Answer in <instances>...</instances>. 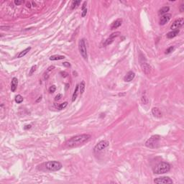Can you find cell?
I'll list each match as a JSON object with an SVG mask.
<instances>
[{"label":"cell","instance_id":"6da1fadb","mask_svg":"<svg viewBox=\"0 0 184 184\" xmlns=\"http://www.w3.org/2000/svg\"><path fill=\"white\" fill-rule=\"evenodd\" d=\"M91 136L88 134H81L76 136H74L71 137L70 139L68 140L65 145L68 148H72V147H76L80 145H83L84 143L87 142L90 139Z\"/></svg>","mask_w":184,"mask_h":184},{"label":"cell","instance_id":"7a4b0ae2","mask_svg":"<svg viewBox=\"0 0 184 184\" xmlns=\"http://www.w3.org/2000/svg\"><path fill=\"white\" fill-rule=\"evenodd\" d=\"M170 170V165L166 162H161L153 168V172L156 174H164L168 173Z\"/></svg>","mask_w":184,"mask_h":184},{"label":"cell","instance_id":"3957f363","mask_svg":"<svg viewBox=\"0 0 184 184\" xmlns=\"http://www.w3.org/2000/svg\"><path fill=\"white\" fill-rule=\"evenodd\" d=\"M160 136L158 135L151 136L145 142V146L149 148H157L159 146V142L160 140Z\"/></svg>","mask_w":184,"mask_h":184},{"label":"cell","instance_id":"277c9868","mask_svg":"<svg viewBox=\"0 0 184 184\" xmlns=\"http://www.w3.org/2000/svg\"><path fill=\"white\" fill-rule=\"evenodd\" d=\"M45 167L49 171H58L62 168L63 165L58 161H48L45 163Z\"/></svg>","mask_w":184,"mask_h":184},{"label":"cell","instance_id":"5b68a950","mask_svg":"<svg viewBox=\"0 0 184 184\" xmlns=\"http://www.w3.org/2000/svg\"><path fill=\"white\" fill-rule=\"evenodd\" d=\"M78 50H79V52H80L81 56L83 57V58L84 60H87V58H88L87 49H86L85 40L83 38L81 39L78 42Z\"/></svg>","mask_w":184,"mask_h":184},{"label":"cell","instance_id":"8992f818","mask_svg":"<svg viewBox=\"0 0 184 184\" xmlns=\"http://www.w3.org/2000/svg\"><path fill=\"white\" fill-rule=\"evenodd\" d=\"M109 143L108 141H107V140H102V141H100L99 143H97L96 145V146L94 148V152H100V151L106 149L109 146Z\"/></svg>","mask_w":184,"mask_h":184},{"label":"cell","instance_id":"52a82bcc","mask_svg":"<svg viewBox=\"0 0 184 184\" xmlns=\"http://www.w3.org/2000/svg\"><path fill=\"white\" fill-rule=\"evenodd\" d=\"M120 35H121V32H115L112 33V34L104 41V43H103V46L105 47V46H107V45H109L112 44V43L114 42V39H115L116 38H117L118 36H119Z\"/></svg>","mask_w":184,"mask_h":184},{"label":"cell","instance_id":"ba28073f","mask_svg":"<svg viewBox=\"0 0 184 184\" xmlns=\"http://www.w3.org/2000/svg\"><path fill=\"white\" fill-rule=\"evenodd\" d=\"M184 24V19L183 18H178L176 20L174 21V22L170 26V29L172 30H178L180 27H181Z\"/></svg>","mask_w":184,"mask_h":184},{"label":"cell","instance_id":"9c48e42d","mask_svg":"<svg viewBox=\"0 0 184 184\" xmlns=\"http://www.w3.org/2000/svg\"><path fill=\"white\" fill-rule=\"evenodd\" d=\"M154 183H173V180L167 176H163V177H160V178H157L154 180Z\"/></svg>","mask_w":184,"mask_h":184},{"label":"cell","instance_id":"30bf717a","mask_svg":"<svg viewBox=\"0 0 184 184\" xmlns=\"http://www.w3.org/2000/svg\"><path fill=\"white\" fill-rule=\"evenodd\" d=\"M171 18V15L169 13H167L162 16H161L160 19V25H165L167 22H169V20Z\"/></svg>","mask_w":184,"mask_h":184},{"label":"cell","instance_id":"8fae6325","mask_svg":"<svg viewBox=\"0 0 184 184\" xmlns=\"http://www.w3.org/2000/svg\"><path fill=\"white\" fill-rule=\"evenodd\" d=\"M141 68H142V70L143 71V73L146 75H149L150 73H151V70H152V68L151 66L147 63H142L141 64Z\"/></svg>","mask_w":184,"mask_h":184},{"label":"cell","instance_id":"7c38bea8","mask_svg":"<svg viewBox=\"0 0 184 184\" xmlns=\"http://www.w3.org/2000/svg\"><path fill=\"white\" fill-rule=\"evenodd\" d=\"M135 77V73L133 71H129L126 74V76L124 77V81L125 82H130L134 79Z\"/></svg>","mask_w":184,"mask_h":184},{"label":"cell","instance_id":"4fadbf2b","mask_svg":"<svg viewBox=\"0 0 184 184\" xmlns=\"http://www.w3.org/2000/svg\"><path fill=\"white\" fill-rule=\"evenodd\" d=\"M122 19H117L114 22H112V24L111 25V30H115L118 27H119L122 25Z\"/></svg>","mask_w":184,"mask_h":184},{"label":"cell","instance_id":"5bb4252c","mask_svg":"<svg viewBox=\"0 0 184 184\" xmlns=\"http://www.w3.org/2000/svg\"><path fill=\"white\" fill-rule=\"evenodd\" d=\"M17 85H18V80L17 78L14 77L12 79V82H11V91L12 92H15L16 91Z\"/></svg>","mask_w":184,"mask_h":184},{"label":"cell","instance_id":"9a60e30c","mask_svg":"<svg viewBox=\"0 0 184 184\" xmlns=\"http://www.w3.org/2000/svg\"><path fill=\"white\" fill-rule=\"evenodd\" d=\"M152 114L155 117L157 118H160L162 117V113L157 107H153L152 109Z\"/></svg>","mask_w":184,"mask_h":184},{"label":"cell","instance_id":"2e32d148","mask_svg":"<svg viewBox=\"0 0 184 184\" xmlns=\"http://www.w3.org/2000/svg\"><path fill=\"white\" fill-rule=\"evenodd\" d=\"M180 32V30H172L171 32H168L167 35H166V37L168 39H172L175 37H176Z\"/></svg>","mask_w":184,"mask_h":184},{"label":"cell","instance_id":"e0dca14e","mask_svg":"<svg viewBox=\"0 0 184 184\" xmlns=\"http://www.w3.org/2000/svg\"><path fill=\"white\" fill-rule=\"evenodd\" d=\"M170 10V7H162L161 9H160V10L158 11V15L160 16V15H164L165 14L168 13V12Z\"/></svg>","mask_w":184,"mask_h":184},{"label":"cell","instance_id":"ac0fdd59","mask_svg":"<svg viewBox=\"0 0 184 184\" xmlns=\"http://www.w3.org/2000/svg\"><path fill=\"white\" fill-rule=\"evenodd\" d=\"M78 90H79V85H76V88L74 90V92L73 94V96H72V102H75V100L76 99L77 97H78Z\"/></svg>","mask_w":184,"mask_h":184},{"label":"cell","instance_id":"d6986e66","mask_svg":"<svg viewBox=\"0 0 184 184\" xmlns=\"http://www.w3.org/2000/svg\"><path fill=\"white\" fill-rule=\"evenodd\" d=\"M31 50V48L30 47H29V48H27L26 49H25L24 50H22V51H21L18 55H17V58H22V57H24L26 54H27L28 53V52L30 51Z\"/></svg>","mask_w":184,"mask_h":184},{"label":"cell","instance_id":"ffe728a7","mask_svg":"<svg viewBox=\"0 0 184 184\" xmlns=\"http://www.w3.org/2000/svg\"><path fill=\"white\" fill-rule=\"evenodd\" d=\"M86 5H87V2L85 1L82 5V13H81V17H84L86 16L87 14V8H86Z\"/></svg>","mask_w":184,"mask_h":184},{"label":"cell","instance_id":"44dd1931","mask_svg":"<svg viewBox=\"0 0 184 184\" xmlns=\"http://www.w3.org/2000/svg\"><path fill=\"white\" fill-rule=\"evenodd\" d=\"M64 58H65V56L60 55H54L50 57V60H63Z\"/></svg>","mask_w":184,"mask_h":184},{"label":"cell","instance_id":"7402d4cb","mask_svg":"<svg viewBox=\"0 0 184 184\" xmlns=\"http://www.w3.org/2000/svg\"><path fill=\"white\" fill-rule=\"evenodd\" d=\"M85 87H86V83L84 81H82L79 84V90H80L79 91H80L81 94H83V92L85 91Z\"/></svg>","mask_w":184,"mask_h":184},{"label":"cell","instance_id":"603a6c76","mask_svg":"<svg viewBox=\"0 0 184 184\" xmlns=\"http://www.w3.org/2000/svg\"><path fill=\"white\" fill-rule=\"evenodd\" d=\"M23 100H24V99H23V97H22L20 94L17 95V96L15 97V102H16V103H17V104H20V103H22V102H23Z\"/></svg>","mask_w":184,"mask_h":184},{"label":"cell","instance_id":"cb8c5ba5","mask_svg":"<svg viewBox=\"0 0 184 184\" xmlns=\"http://www.w3.org/2000/svg\"><path fill=\"white\" fill-rule=\"evenodd\" d=\"M80 4H81V1H73L71 4V9L74 10L75 8L78 7V6H79Z\"/></svg>","mask_w":184,"mask_h":184},{"label":"cell","instance_id":"d4e9b609","mask_svg":"<svg viewBox=\"0 0 184 184\" xmlns=\"http://www.w3.org/2000/svg\"><path fill=\"white\" fill-rule=\"evenodd\" d=\"M67 105H68V102H65L61 103V104H60L59 105L56 106V107H57L59 110H62V109H63L64 108H65V107H67Z\"/></svg>","mask_w":184,"mask_h":184},{"label":"cell","instance_id":"484cf974","mask_svg":"<svg viewBox=\"0 0 184 184\" xmlns=\"http://www.w3.org/2000/svg\"><path fill=\"white\" fill-rule=\"evenodd\" d=\"M141 101H142V103L143 104H147L148 103V99H147V98L146 97L145 95H142V97L141 98Z\"/></svg>","mask_w":184,"mask_h":184},{"label":"cell","instance_id":"4316f807","mask_svg":"<svg viewBox=\"0 0 184 184\" xmlns=\"http://www.w3.org/2000/svg\"><path fill=\"white\" fill-rule=\"evenodd\" d=\"M173 50H174V47H173V46H170V48H168V49L165 50V54H169V53H172Z\"/></svg>","mask_w":184,"mask_h":184},{"label":"cell","instance_id":"83f0119b","mask_svg":"<svg viewBox=\"0 0 184 184\" xmlns=\"http://www.w3.org/2000/svg\"><path fill=\"white\" fill-rule=\"evenodd\" d=\"M55 90H56V87H55V85H53V86H51L50 88H49V92L50 94H53V93H54V92L55 91Z\"/></svg>","mask_w":184,"mask_h":184},{"label":"cell","instance_id":"f1b7e54d","mask_svg":"<svg viewBox=\"0 0 184 184\" xmlns=\"http://www.w3.org/2000/svg\"><path fill=\"white\" fill-rule=\"evenodd\" d=\"M36 68H37V65H32V68H31V69H30V72H29V75H30V76H32V74L35 71Z\"/></svg>","mask_w":184,"mask_h":184},{"label":"cell","instance_id":"f546056e","mask_svg":"<svg viewBox=\"0 0 184 184\" xmlns=\"http://www.w3.org/2000/svg\"><path fill=\"white\" fill-rule=\"evenodd\" d=\"M54 68H55V66H53V65H51V66H50V67H49V68L47 69V70H46V72H45V73H47V74H48L49 72H50L51 70H53Z\"/></svg>","mask_w":184,"mask_h":184},{"label":"cell","instance_id":"4dcf8cb0","mask_svg":"<svg viewBox=\"0 0 184 184\" xmlns=\"http://www.w3.org/2000/svg\"><path fill=\"white\" fill-rule=\"evenodd\" d=\"M61 98H62V94H58L55 97V101H59Z\"/></svg>","mask_w":184,"mask_h":184},{"label":"cell","instance_id":"1f68e13d","mask_svg":"<svg viewBox=\"0 0 184 184\" xmlns=\"http://www.w3.org/2000/svg\"><path fill=\"white\" fill-rule=\"evenodd\" d=\"M60 74L63 77H64V78H65V77H67V76H68V73H66V72H65V71H63H63H62V72H60Z\"/></svg>","mask_w":184,"mask_h":184},{"label":"cell","instance_id":"d6a6232c","mask_svg":"<svg viewBox=\"0 0 184 184\" xmlns=\"http://www.w3.org/2000/svg\"><path fill=\"white\" fill-rule=\"evenodd\" d=\"M22 3H23L22 1H17V0H15V4L16 5H20Z\"/></svg>","mask_w":184,"mask_h":184},{"label":"cell","instance_id":"836d02e7","mask_svg":"<svg viewBox=\"0 0 184 184\" xmlns=\"http://www.w3.org/2000/svg\"><path fill=\"white\" fill-rule=\"evenodd\" d=\"M63 65L64 66H65V67H70V64L69 63H68V62H64V63H63Z\"/></svg>","mask_w":184,"mask_h":184},{"label":"cell","instance_id":"e575fe53","mask_svg":"<svg viewBox=\"0 0 184 184\" xmlns=\"http://www.w3.org/2000/svg\"><path fill=\"white\" fill-rule=\"evenodd\" d=\"M183 7H184V5H183V4H182V5H180V12H183L184 11Z\"/></svg>","mask_w":184,"mask_h":184},{"label":"cell","instance_id":"d590c367","mask_svg":"<svg viewBox=\"0 0 184 184\" xmlns=\"http://www.w3.org/2000/svg\"><path fill=\"white\" fill-rule=\"evenodd\" d=\"M31 127H32V126H31L30 124H29V125H26V126L24 127V129H25V130H28V129H30V128H31Z\"/></svg>","mask_w":184,"mask_h":184},{"label":"cell","instance_id":"8d00e7d4","mask_svg":"<svg viewBox=\"0 0 184 184\" xmlns=\"http://www.w3.org/2000/svg\"><path fill=\"white\" fill-rule=\"evenodd\" d=\"M41 99H42V96H40V97H38V99L36 100V102L38 103V102H39L40 101H41Z\"/></svg>","mask_w":184,"mask_h":184},{"label":"cell","instance_id":"74e56055","mask_svg":"<svg viewBox=\"0 0 184 184\" xmlns=\"http://www.w3.org/2000/svg\"><path fill=\"white\" fill-rule=\"evenodd\" d=\"M26 5H27V7L28 8H30V7H31V5H30V2H27Z\"/></svg>","mask_w":184,"mask_h":184},{"label":"cell","instance_id":"f35d334b","mask_svg":"<svg viewBox=\"0 0 184 184\" xmlns=\"http://www.w3.org/2000/svg\"><path fill=\"white\" fill-rule=\"evenodd\" d=\"M3 28H6V29H8V28H10V27H3V26H1V29L2 30Z\"/></svg>","mask_w":184,"mask_h":184}]
</instances>
